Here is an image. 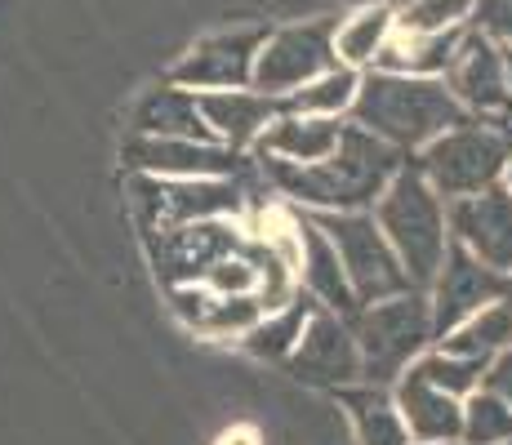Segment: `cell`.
Instances as JSON below:
<instances>
[{
  "mask_svg": "<svg viewBox=\"0 0 512 445\" xmlns=\"http://www.w3.org/2000/svg\"><path fill=\"white\" fill-rule=\"evenodd\" d=\"M308 316H312V299H308V294H294L290 303L263 312L259 321H254L236 343H241V348L250 352L254 361H281L285 365V356L294 352V343H299Z\"/></svg>",
  "mask_w": 512,
  "mask_h": 445,
  "instance_id": "cb8c5ba5",
  "label": "cell"
},
{
  "mask_svg": "<svg viewBox=\"0 0 512 445\" xmlns=\"http://www.w3.org/2000/svg\"><path fill=\"white\" fill-rule=\"evenodd\" d=\"M125 170L143 178H236L245 174V156L228 152L214 138H139L121 147Z\"/></svg>",
  "mask_w": 512,
  "mask_h": 445,
  "instance_id": "8fae6325",
  "label": "cell"
},
{
  "mask_svg": "<svg viewBox=\"0 0 512 445\" xmlns=\"http://www.w3.org/2000/svg\"><path fill=\"white\" fill-rule=\"evenodd\" d=\"M406 165V156L392 152L388 143L370 138L357 125H343L339 147L317 165H281L259 161L263 183L281 196L290 210L303 214H348L374 210L379 192L392 183V174Z\"/></svg>",
  "mask_w": 512,
  "mask_h": 445,
  "instance_id": "6da1fadb",
  "label": "cell"
},
{
  "mask_svg": "<svg viewBox=\"0 0 512 445\" xmlns=\"http://www.w3.org/2000/svg\"><path fill=\"white\" fill-rule=\"evenodd\" d=\"M294 223H299V263H294L299 290L312 299V308L352 316L357 312V299H352V285H348V276H343V263H339V254H334L330 236L312 223V214H299Z\"/></svg>",
  "mask_w": 512,
  "mask_h": 445,
  "instance_id": "ac0fdd59",
  "label": "cell"
},
{
  "mask_svg": "<svg viewBox=\"0 0 512 445\" xmlns=\"http://www.w3.org/2000/svg\"><path fill=\"white\" fill-rule=\"evenodd\" d=\"M459 107H464L468 121H486V125H504L512 121V103L504 89V63H499V45L486 41L481 32H464V45H459L450 72L441 76Z\"/></svg>",
  "mask_w": 512,
  "mask_h": 445,
  "instance_id": "4fadbf2b",
  "label": "cell"
},
{
  "mask_svg": "<svg viewBox=\"0 0 512 445\" xmlns=\"http://www.w3.org/2000/svg\"><path fill=\"white\" fill-rule=\"evenodd\" d=\"M446 227H450V245L468 250L486 267H495L499 276H512V196L504 187L450 201Z\"/></svg>",
  "mask_w": 512,
  "mask_h": 445,
  "instance_id": "5bb4252c",
  "label": "cell"
},
{
  "mask_svg": "<svg viewBox=\"0 0 512 445\" xmlns=\"http://www.w3.org/2000/svg\"><path fill=\"white\" fill-rule=\"evenodd\" d=\"M357 85H361V72H352V67H339V63H334L330 72L312 76V81L299 85L290 98H281V112L321 116V121H348L352 98H357Z\"/></svg>",
  "mask_w": 512,
  "mask_h": 445,
  "instance_id": "d4e9b609",
  "label": "cell"
},
{
  "mask_svg": "<svg viewBox=\"0 0 512 445\" xmlns=\"http://www.w3.org/2000/svg\"><path fill=\"white\" fill-rule=\"evenodd\" d=\"M268 27H232V32H214L196 41L174 63L170 85H183L192 94H210V89H250L254 54H259Z\"/></svg>",
  "mask_w": 512,
  "mask_h": 445,
  "instance_id": "7c38bea8",
  "label": "cell"
},
{
  "mask_svg": "<svg viewBox=\"0 0 512 445\" xmlns=\"http://www.w3.org/2000/svg\"><path fill=\"white\" fill-rule=\"evenodd\" d=\"M388 392H392V405H397L401 423H406V432H410L415 445H459L464 401L437 392L415 365H410Z\"/></svg>",
  "mask_w": 512,
  "mask_h": 445,
  "instance_id": "e0dca14e",
  "label": "cell"
},
{
  "mask_svg": "<svg viewBox=\"0 0 512 445\" xmlns=\"http://www.w3.org/2000/svg\"><path fill=\"white\" fill-rule=\"evenodd\" d=\"M499 445H512V441H499Z\"/></svg>",
  "mask_w": 512,
  "mask_h": 445,
  "instance_id": "836d02e7",
  "label": "cell"
},
{
  "mask_svg": "<svg viewBox=\"0 0 512 445\" xmlns=\"http://www.w3.org/2000/svg\"><path fill=\"white\" fill-rule=\"evenodd\" d=\"M348 325L361 352V383H374V388H392L437 343L423 290H401L392 299L366 303L348 316Z\"/></svg>",
  "mask_w": 512,
  "mask_h": 445,
  "instance_id": "277c9868",
  "label": "cell"
},
{
  "mask_svg": "<svg viewBox=\"0 0 512 445\" xmlns=\"http://www.w3.org/2000/svg\"><path fill=\"white\" fill-rule=\"evenodd\" d=\"M512 441V405H504L495 392L477 388L464 397V423H459V445H499Z\"/></svg>",
  "mask_w": 512,
  "mask_h": 445,
  "instance_id": "4316f807",
  "label": "cell"
},
{
  "mask_svg": "<svg viewBox=\"0 0 512 445\" xmlns=\"http://www.w3.org/2000/svg\"><path fill=\"white\" fill-rule=\"evenodd\" d=\"M415 370L437 392L464 401V397H472V392L481 388V370H486V365H477V361H468V356H455V352H446V348H437V343H432V348L415 361Z\"/></svg>",
  "mask_w": 512,
  "mask_h": 445,
  "instance_id": "83f0119b",
  "label": "cell"
},
{
  "mask_svg": "<svg viewBox=\"0 0 512 445\" xmlns=\"http://www.w3.org/2000/svg\"><path fill=\"white\" fill-rule=\"evenodd\" d=\"M232 219H210V223H187V227H165V232H147L156 241V272L170 285L201 281L219 259L241 250L245 236Z\"/></svg>",
  "mask_w": 512,
  "mask_h": 445,
  "instance_id": "9a60e30c",
  "label": "cell"
},
{
  "mask_svg": "<svg viewBox=\"0 0 512 445\" xmlns=\"http://www.w3.org/2000/svg\"><path fill=\"white\" fill-rule=\"evenodd\" d=\"M508 281H512V276H508Z\"/></svg>",
  "mask_w": 512,
  "mask_h": 445,
  "instance_id": "e575fe53",
  "label": "cell"
},
{
  "mask_svg": "<svg viewBox=\"0 0 512 445\" xmlns=\"http://www.w3.org/2000/svg\"><path fill=\"white\" fill-rule=\"evenodd\" d=\"M423 294H428L432 334L446 339V334L455 330L459 321H468L472 312H481L486 303L512 294V281L508 276H499L495 267H486L481 259H472L468 250L450 245L446 259H441V267H437V276H432V285Z\"/></svg>",
  "mask_w": 512,
  "mask_h": 445,
  "instance_id": "30bf717a",
  "label": "cell"
},
{
  "mask_svg": "<svg viewBox=\"0 0 512 445\" xmlns=\"http://www.w3.org/2000/svg\"><path fill=\"white\" fill-rule=\"evenodd\" d=\"M259 316H263V303L254 299V294H228V299L210 294L192 330L210 334V339H241V334L250 330Z\"/></svg>",
  "mask_w": 512,
  "mask_h": 445,
  "instance_id": "f1b7e54d",
  "label": "cell"
},
{
  "mask_svg": "<svg viewBox=\"0 0 512 445\" xmlns=\"http://www.w3.org/2000/svg\"><path fill=\"white\" fill-rule=\"evenodd\" d=\"M130 134L139 138H210L196 112V94L183 85H156L134 103Z\"/></svg>",
  "mask_w": 512,
  "mask_h": 445,
  "instance_id": "ffe728a7",
  "label": "cell"
},
{
  "mask_svg": "<svg viewBox=\"0 0 512 445\" xmlns=\"http://www.w3.org/2000/svg\"><path fill=\"white\" fill-rule=\"evenodd\" d=\"M334 67V18H308V23H290L263 36L259 54H254L250 89L263 98H290L299 85Z\"/></svg>",
  "mask_w": 512,
  "mask_h": 445,
  "instance_id": "ba28073f",
  "label": "cell"
},
{
  "mask_svg": "<svg viewBox=\"0 0 512 445\" xmlns=\"http://www.w3.org/2000/svg\"><path fill=\"white\" fill-rule=\"evenodd\" d=\"M374 223L388 236L392 254L401 259V272L415 290H428L437 276L441 259L450 250V227H446V201L419 178L415 165H401L392 183L374 201Z\"/></svg>",
  "mask_w": 512,
  "mask_h": 445,
  "instance_id": "3957f363",
  "label": "cell"
},
{
  "mask_svg": "<svg viewBox=\"0 0 512 445\" xmlns=\"http://www.w3.org/2000/svg\"><path fill=\"white\" fill-rule=\"evenodd\" d=\"M464 107L450 98L446 81L432 76H397V72H361L357 98H352L348 125L388 143L392 152L410 156L428 147L437 134L464 125Z\"/></svg>",
  "mask_w": 512,
  "mask_h": 445,
  "instance_id": "7a4b0ae2",
  "label": "cell"
},
{
  "mask_svg": "<svg viewBox=\"0 0 512 445\" xmlns=\"http://www.w3.org/2000/svg\"><path fill=\"white\" fill-rule=\"evenodd\" d=\"M285 374H290L294 383H303V388H317V392L357 388L361 383V352H357V339H352L348 316L312 308L299 343H294V352L285 356Z\"/></svg>",
  "mask_w": 512,
  "mask_h": 445,
  "instance_id": "9c48e42d",
  "label": "cell"
},
{
  "mask_svg": "<svg viewBox=\"0 0 512 445\" xmlns=\"http://www.w3.org/2000/svg\"><path fill=\"white\" fill-rule=\"evenodd\" d=\"M392 9H397V32L406 36H437L472 27V0H401Z\"/></svg>",
  "mask_w": 512,
  "mask_h": 445,
  "instance_id": "484cf974",
  "label": "cell"
},
{
  "mask_svg": "<svg viewBox=\"0 0 512 445\" xmlns=\"http://www.w3.org/2000/svg\"><path fill=\"white\" fill-rule=\"evenodd\" d=\"M339 397V410L352 428V441L357 445H415L401 423L397 405H392L388 388H374V383H357V388L334 392Z\"/></svg>",
  "mask_w": 512,
  "mask_h": 445,
  "instance_id": "44dd1931",
  "label": "cell"
},
{
  "mask_svg": "<svg viewBox=\"0 0 512 445\" xmlns=\"http://www.w3.org/2000/svg\"><path fill=\"white\" fill-rule=\"evenodd\" d=\"M437 348L468 356V361H477V365H490L499 352L512 348V294L486 303V308L472 312L468 321H459L446 339H437Z\"/></svg>",
  "mask_w": 512,
  "mask_h": 445,
  "instance_id": "603a6c76",
  "label": "cell"
},
{
  "mask_svg": "<svg viewBox=\"0 0 512 445\" xmlns=\"http://www.w3.org/2000/svg\"><path fill=\"white\" fill-rule=\"evenodd\" d=\"M499 63H504V89H508V103H512V45H499Z\"/></svg>",
  "mask_w": 512,
  "mask_h": 445,
  "instance_id": "1f68e13d",
  "label": "cell"
},
{
  "mask_svg": "<svg viewBox=\"0 0 512 445\" xmlns=\"http://www.w3.org/2000/svg\"><path fill=\"white\" fill-rule=\"evenodd\" d=\"M130 196L139 210L143 232H165V227L210 223V219H241L250 205V183L236 178H130Z\"/></svg>",
  "mask_w": 512,
  "mask_h": 445,
  "instance_id": "8992f818",
  "label": "cell"
},
{
  "mask_svg": "<svg viewBox=\"0 0 512 445\" xmlns=\"http://www.w3.org/2000/svg\"><path fill=\"white\" fill-rule=\"evenodd\" d=\"M343 125L348 121H321V116H294L277 112L263 138L254 143L259 161H281V165H317L339 147Z\"/></svg>",
  "mask_w": 512,
  "mask_h": 445,
  "instance_id": "d6986e66",
  "label": "cell"
},
{
  "mask_svg": "<svg viewBox=\"0 0 512 445\" xmlns=\"http://www.w3.org/2000/svg\"><path fill=\"white\" fill-rule=\"evenodd\" d=\"M472 32L495 45H512V0H472Z\"/></svg>",
  "mask_w": 512,
  "mask_h": 445,
  "instance_id": "f546056e",
  "label": "cell"
},
{
  "mask_svg": "<svg viewBox=\"0 0 512 445\" xmlns=\"http://www.w3.org/2000/svg\"><path fill=\"white\" fill-rule=\"evenodd\" d=\"M512 147V130L486 121H464L455 130L437 134L428 147L410 156L419 178L441 196V201H464V196L490 192L504 178V161Z\"/></svg>",
  "mask_w": 512,
  "mask_h": 445,
  "instance_id": "5b68a950",
  "label": "cell"
},
{
  "mask_svg": "<svg viewBox=\"0 0 512 445\" xmlns=\"http://www.w3.org/2000/svg\"><path fill=\"white\" fill-rule=\"evenodd\" d=\"M392 32H397L392 5H361L348 18H334V63L352 67V72H370Z\"/></svg>",
  "mask_w": 512,
  "mask_h": 445,
  "instance_id": "7402d4cb",
  "label": "cell"
},
{
  "mask_svg": "<svg viewBox=\"0 0 512 445\" xmlns=\"http://www.w3.org/2000/svg\"><path fill=\"white\" fill-rule=\"evenodd\" d=\"M312 223L330 236L334 254H339V263H343V276H348V285H352L357 308L379 303V299H392V294H401V290H415V285L406 281L401 259L392 254L388 236L379 232V223H374L370 210L312 214Z\"/></svg>",
  "mask_w": 512,
  "mask_h": 445,
  "instance_id": "52a82bcc",
  "label": "cell"
},
{
  "mask_svg": "<svg viewBox=\"0 0 512 445\" xmlns=\"http://www.w3.org/2000/svg\"><path fill=\"white\" fill-rule=\"evenodd\" d=\"M196 112L214 143H223L228 152H254L281 103L263 98L259 89H210V94H196Z\"/></svg>",
  "mask_w": 512,
  "mask_h": 445,
  "instance_id": "2e32d148",
  "label": "cell"
},
{
  "mask_svg": "<svg viewBox=\"0 0 512 445\" xmlns=\"http://www.w3.org/2000/svg\"><path fill=\"white\" fill-rule=\"evenodd\" d=\"M481 388L486 392H495L504 405H512V348L508 352H499L495 361L481 370Z\"/></svg>",
  "mask_w": 512,
  "mask_h": 445,
  "instance_id": "4dcf8cb0",
  "label": "cell"
},
{
  "mask_svg": "<svg viewBox=\"0 0 512 445\" xmlns=\"http://www.w3.org/2000/svg\"><path fill=\"white\" fill-rule=\"evenodd\" d=\"M499 187L512 196V147H508V161H504V178H499Z\"/></svg>",
  "mask_w": 512,
  "mask_h": 445,
  "instance_id": "d6a6232c",
  "label": "cell"
}]
</instances>
